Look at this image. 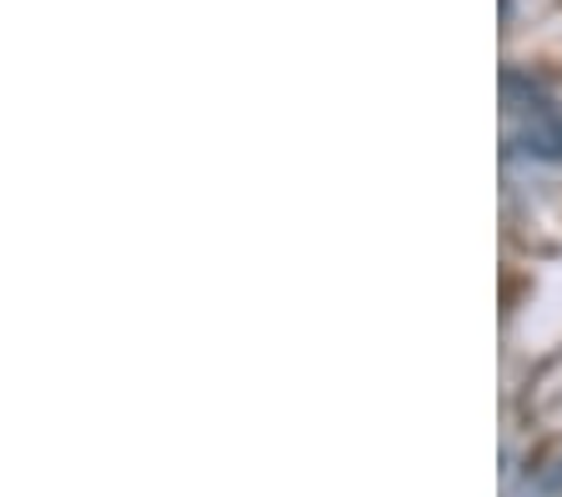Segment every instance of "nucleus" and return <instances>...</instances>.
I'll return each instance as SVG.
<instances>
[{"mask_svg":"<svg viewBox=\"0 0 562 497\" xmlns=\"http://www.w3.org/2000/svg\"><path fill=\"white\" fill-rule=\"evenodd\" d=\"M507 151L513 156H532V161H558L562 166V111L542 106L507 131Z\"/></svg>","mask_w":562,"mask_h":497,"instance_id":"nucleus-1","label":"nucleus"}]
</instances>
